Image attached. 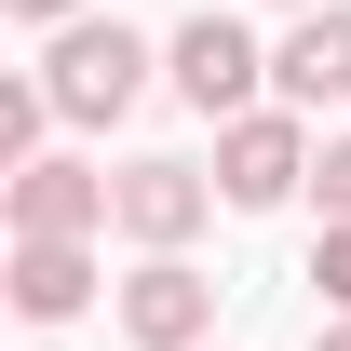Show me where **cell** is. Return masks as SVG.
<instances>
[{
  "label": "cell",
  "mask_w": 351,
  "mask_h": 351,
  "mask_svg": "<svg viewBox=\"0 0 351 351\" xmlns=\"http://www.w3.org/2000/svg\"><path fill=\"white\" fill-rule=\"evenodd\" d=\"M149 27H122V14H82V27H54L41 54V95H54V122H122L135 95H149Z\"/></svg>",
  "instance_id": "1"
},
{
  "label": "cell",
  "mask_w": 351,
  "mask_h": 351,
  "mask_svg": "<svg viewBox=\"0 0 351 351\" xmlns=\"http://www.w3.org/2000/svg\"><path fill=\"white\" fill-rule=\"evenodd\" d=\"M311 122L298 108H243V122H217V203L230 217H270V203H298L311 189Z\"/></svg>",
  "instance_id": "2"
},
{
  "label": "cell",
  "mask_w": 351,
  "mask_h": 351,
  "mask_svg": "<svg viewBox=\"0 0 351 351\" xmlns=\"http://www.w3.org/2000/svg\"><path fill=\"white\" fill-rule=\"evenodd\" d=\"M162 82L189 95L203 122H243V108H257V82H270V54L243 41V14H189V27L162 41Z\"/></svg>",
  "instance_id": "3"
},
{
  "label": "cell",
  "mask_w": 351,
  "mask_h": 351,
  "mask_svg": "<svg viewBox=\"0 0 351 351\" xmlns=\"http://www.w3.org/2000/svg\"><path fill=\"white\" fill-rule=\"evenodd\" d=\"M203 217H217V176H203V162H162V149H149V162L108 176V230H122V243H149V257H176Z\"/></svg>",
  "instance_id": "4"
},
{
  "label": "cell",
  "mask_w": 351,
  "mask_h": 351,
  "mask_svg": "<svg viewBox=\"0 0 351 351\" xmlns=\"http://www.w3.org/2000/svg\"><path fill=\"white\" fill-rule=\"evenodd\" d=\"M108 311H122V338H135V351H203V338H217V284H203L189 257H135Z\"/></svg>",
  "instance_id": "5"
},
{
  "label": "cell",
  "mask_w": 351,
  "mask_h": 351,
  "mask_svg": "<svg viewBox=\"0 0 351 351\" xmlns=\"http://www.w3.org/2000/svg\"><path fill=\"white\" fill-rule=\"evenodd\" d=\"M0 217H14V243H95L108 230V176L68 162V149H41V162L0 189Z\"/></svg>",
  "instance_id": "6"
},
{
  "label": "cell",
  "mask_w": 351,
  "mask_h": 351,
  "mask_svg": "<svg viewBox=\"0 0 351 351\" xmlns=\"http://www.w3.org/2000/svg\"><path fill=\"white\" fill-rule=\"evenodd\" d=\"M270 95H284L298 122L351 95V0H324V14H298V27L270 41Z\"/></svg>",
  "instance_id": "7"
},
{
  "label": "cell",
  "mask_w": 351,
  "mask_h": 351,
  "mask_svg": "<svg viewBox=\"0 0 351 351\" xmlns=\"http://www.w3.org/2000/svg\"><path fill=\"white\" fill-rule=\"evenodd\" d=\"M95 243H14V324H82Z\"/></svg>",
  "instance_id": "8"
},
{
  "label": "cell",
  "mask_w": 351,
  "mask_h": 351,
  "mask_svg": "<svg viewBox=\"0 0 351 351\" xmlns=\"http://www.w3.org/2000/svg\"><path fill=\"white\" fill-rule=\"evenodd\" d=\"M41 135H54V95H41V68H27V82H0V176L41 162Z\"/></svg>",
  "instance_id": "9"
},
{
  "label": "cell",
  "mask_w": 351,
  "mask_h": 351,
  "mask_svg": "<svg viewBox=\"0 0 351 351\" xmlns=\"http://www.w3.org/2000/svg\"><path fill=\"white\" fill-rule=\"evenodd\" d=\"M311 189H324V230H351V135H324V162H311Z\"/></svg>",
  "instance_id": "10"
},
{
  "label": "cell",
  "mask_w": 351,
  "mask_h": 351,
  "mask_svg": "<svg viewBox=\"0 0 351 351\" xmlns=\"http://www.w3.org/2000/svg\"><path fill=\"white\" fill-rule=\"evenodd\" d=\"M311 284H324V311H351V230H324V243H311Z\"/></svg>",
  "instance_id": "11"
},
{
  "label": "cell",
  "mask_w": 351,
  "mask_h": 351,
  "mask_svg": "<svg viewBox=\"0 0 351 351\" xmlns=\"http://www.w3.org/2000/svg\"><path fill=\"white\" fill-rule=\"evenodd\" d=\"M14 27H82V0H0Z\"/></svg>",
  "instance_id": "12"
},
{
  "label": "cell",
  "mask_w": 351,
  "mask_h": 351,
  "mask_svg": "<svg viewBox=\"0 0 351 351\" xmlns=\"http://www.w3.org/2000/svg\"><path fill=\"white\" fill-rule=\"evenodd\" d=\"M311 351H351V311H324V324H311Z\"/></svg>",
  "instance_id": "13"
},
{
  "label": "cell",
  "mask_w": 351,
  "mask_h": 351,
  "mask_svg": "<svg viewBox=\"0 0 351 351\" xmlns=\"http://www.w3.org/2000/svg\"><path fill=\"white\" fill-rule=\"evenodd\" d=\"M284 14H324V0H284Z\"/></svg>",
  "instance_id": "14"
}]
</instances>
